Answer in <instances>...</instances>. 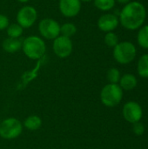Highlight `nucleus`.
<instances>
[{
	"label": "nucleus",
	"mask_w": 148,
	"mask_h": 149,
	"mask_svg": "<svg viewBox=\"0 0 148 149\" xmlns=\"http://www.w3.org/2000/svg\"><path fill=\"white\" fill-rule=\"evenodd\" d=\"M147 16L146 8L139 2H129L120 14V22L127 30L134 31L142 26Z\"/></svg>",
	"instance_id": "f257e3e1"
},
{
	"label": "nucleus",
	"mask_w": 148,
	"mask_h": 149,
	"mask_svg": "<svg viewBox=\"0 0 148 149\" xmlns=\"http://www.w3.org/2000/svg\"><path fill=\"white\" fill-rule=\"evenodd\" d=\"M22 50L27 58L36 60L44 55L46 45L41 38L38 36H29L23 40Z\"/></svg>",
	"instance_id": "f03ea898"
},
{
	"label": "nucleus",
	"mask_w": 148,
	"mask_h": 149,
	"mask_svg": "<svg viewBox=\"0 0 148 149\" xmlns=\"http://www.w3.org/2000/svg\"><path fill=\"white\" fill-rule=\"evenodd\" d=\"M123 98V90L118 84H107L100 92V100L107 107L119 105Z\"/></svg>",
	"instance_id": "7ed1b4c3"
},
{
	"label": "nucleus",
	"mask_w": 148,
	"mask_h": 149,
	"mask_svg": "<svg viewBox=\"0 0 148 149\" xmlns=\"http://www.w3.org/2000/svg\"><path fill=\"white\" fill-rule=\"evenodd\" d=\"M135 56L136 47L131 42L124 41L113 47V58L120 64H129L135 58Z\"/></svg>",
	"instance_id": "20e7f679"
},
{
	"label": "nucleus",
	"mask_w": 148,
	"mask_h": 149,
	"mask_svg": "<svg viewBox=\"0 0 148 149\" xmlns=\"http://www.w3.org/2000/svg\"><path fill=\"white\" fill-rule=\"evenodd\" d=\"M23 125L17 118L10 117L0 123V137L4 140H14L21 135Z\"/></svg>",
	"instance_id": "39448f33"
},
{
	"label": "nucleus",
	"mask_w": 148,
	"mask_h": 149,
	"mask_svg": "<svg viewBox=\"0 0 148 149\" xmlns=\"http://www.w3.org/2000/svg\"><path fill=\"white\" fill-rule=\"evenodd\" d=\"M38 31L43 38L54 40L60 35V25L53 18L46 17L39 22Z\"/></svg>",
	"instance_id": "423d86ee"
},
{
	"label": "nucleus",
	"mask_w": 148,
	"mask_h": 149,
	"mask_svg": "<svg viewBox=\"0 0 148 149\" xmlns=\"http://www.w3.org/2000/svg\"><path fill=\"white\" fill-rule=\"evenodd\" d=\"M38 18L37 10L30 5L22 7L17 14V24L23 28L27 29L31 27Z\"/></svg>",
	"instance_id": "0eeeda50"
},
{
	"label": "nucleus",
	"mask_w": 148,
	"mask_h": 149,
	"mask_svg": "<svg viewBox=\"0 0 148 149\" xmlns=\"http://www.w3.org/2000/svg\"><path fill=\"white\" fill-rule=\"evenodd\" d=\"M52 49L54 53L58 58H65L72 54L73 50V45L70 38L58 36L53 41Z\"/></svg>",
	"instance_id": "6e6552de"
},
{
	"label": "nucleus",
	"mask_w": 148,
	"mask_h": 149,
	"mask_svg": "<svg viewBox=\"0 0 148 149\" xmlns=\"http://www.w3.org/2000/svg\"><path fill=\"white\" fill-rule=\"evenodd\" d=\"M122 113L125 120L133 124L139 122L143 116V111L139 103L135 101H129L126 103L123 107Z\"/></svg>",
	"instance_id": "1a4fd4ad"
},
{
	"label": "nucleus",
	"mask_w": 148,
	"mask_h": 149,
	"mask_svg": "<svg viewBox=\"0 0 148 149\" xmlns=\"http://www.w3.org/2000/svg\"><path fill=\"white\" fill-rule=\"evenodd\" d=\"M59 10L66 17H76L81 10L80 0H59Z\"/></svg>",
	"instance_id": "9d476101"
},
{
	"label": "nucleus",
	"mask_w": 148,
	"mask_h": 149,
	"mask_svg": "<svg viewBox=\"0 0 148 149\" xmlns=\"http://www.w3.org/2000/svg\"><path fill=\"white\" fill-rule=\"evenodd\" d=\"M120 20L114 14L106 13L102 15L98 20V27L100 31L110 32L115 30L119 25Z\"/></svg>",
	"instance_id": "9b49d317"
},
{
	"label": "nucleus",
	"mask_w": 148,
	"mask_h": 149,
	"mask_svg": "<svg viewBox=\"0 0 148 149\" xmlns=\"http://www.w3.org/2000/svg\"><path fill=\"white\" fill-rule=\"evenodd\" d=\"M22 39L15 38H7L2 43L3 49L8 53H14L18 52L22 48Z\"/></svg>",
	"instance_id": "f8f14e48"
},
{
	"label": "nucleus",
	"mask_w": 148,
	"mask_h": 149,
	"mask_svg": "<svg viewBox=\"0 0 148 149\" xmlns=\"http://www.w3.org/2000/svg\"><path fill=\"white\" fill-rule=\"evenodd\" d=\"M137 79L134 75L126 73L120 77V86L122 88V90H133L137 86Z\"/></svg>",
	"instance_id": "ddd939ff"
},
{
	"label": "nucleus",
	"mask_w": 148,
	"mask_h": 149,
	"mask_svg": "<svg viewBox=\"0 0 148 149\" xmlns=\"http://www.w3.org/2000/svg\"><path fill=\"white\" fill-rule=\"evenodd\" d=\"M42 120L38 115H30L28 116L24 121V126L26 129L30 131H36L38 130L42 127Z\"/></svg>",
	"instance_id": "4468645a"
},
{
	"label": "nucleus",
	"mask_w": 148,
	"mask_h": 149,
	"mask_svg": "<svg viewBox=\"0 0 148 149\" xmlns=\"http://www.w3.org/2000/svg\"><path fill=\"white\" fill-rule=\"evenodd\" d=\"M138 73L140 77L148 79V54L140 57L137 65Z\"/></svg>",
	"instance_id": "2eb2a0df"
},
{
	"label": "nucleus",
	"mask_w": 148,
	"mask_h": 149,
	"mask_svg": "<svg viewBox=\"0 0 148 149\" xmlns=\"http://www.w3.org/2000/svg\"><path fill=\"white\" fill-rule=\"evenodd\" d=\"M137 40L142 48L148 49V25H145L140 28L138 32Z\"/></svg>",
	"instance_id": "dca6fc26"
},
{
	"label": "nucleus",
	"mask_w": 148,
	"mask_h": 149,
	"mask_svg": "<svg viewBox=\"0 0 148 149\" xmlns=\"http://www.w3.org/2000/svg\"><path fill=\"white\" fill-rule=\"evenodd\" d=\"M77 32V27L72 23H65L63 25H60V34L61 36L71 38L74 36Z\"/></svg>",
	"instance_id": "f3484780"
},
{
	"label": "nucleus",
	"mask_w": 148,
	"mask_h": 149,
	"mask_svg": "<svg viewBox=\"0 0 148 149\" xmlns=\"http://www.w3.org/2000/svg\"><path fill=\"white\" fill-rule=\"evenodd\" d=\"M6 31H7L9 38H18L23 34L24 29L18 24H9V26L6 29Z\"/></svg>",
	"instance_id": "a211bd4d"
},
{
	"label": "nucleus",
	"mask_w": 148,
	"mask_h": 149,
	"mask_svg": "<svg viewBox=\"0 0 148 149\" xmlns=\"http://www.w3.org/2000/svg\"><path fill=\"white\" fill-rule=\"evenodd\" d=\"M115 0H94V5L100 10L106 11L113 8Z\"/></svg>",
	"instance_id": "6ab92c4d"
},
{
	"label": "nucleus",
	"mask_w": 148,
	"mask_h": 149,
	"mask_svg": "<svg viewBox=\"0 0 148 149\" xmlns=\"http://www.w3.org/2000/svg\"><path fill=\"white\" fill-rule=\"evenodd\" d=\"M106 78L110 84H118L120 79V72L117 68H111L107 71Z\"/></svg>",
	"instance_id": "aec40b11"
},
{
	"label": "nucleus",
	"mask_w": 148,
	"mask_h": 149,
	"mask_svg": "<svg viewBox=\"0 0 148 149\" xmlns=\"http://www.w3.org/2000/svg\"><path fill=\"white\" fill-rule=\"evenodd\" d=\"M105 43L107 46L109 47H115L118 44H119V38L118 36L113 32V31H110V32H107L105 36Z\"/></svg>",
	"instance_id": "412c9836"
},
{
	"label": "nucleus",
	"mask_w": 148,
	"mask_h": 149,
	"mask_svg": "<svg viewBox=\"0 0 148 149\" xmlns=\"http://www.w3.org/2000/svg\"><path fill=\"white\" fill-rule=\"evenodd\" d=\"M145 132V127L142 123H140V121L139 122H136V123H133V133L140 136V135H142Z\"/></svg>",
	"instance_id": "4be33fe9"
},
{
	"label": "nucleus",
	"mask_w": 148,
	"mask_h": 149,
	"mask_svg": "<svg viewBox=\"0 0 148 149\" xmlns=\"http://www.w3.org/2000/svg\"><path fill=\"white\" fill-rule=\"evenodd\" d=\"M9 24H10V22H9L8 17H6L3 14H0V31L7 29Z\"/></svg>",
	"instance_id": "5701e85b"
},
{
	"label": "nucleus",
	"mask_w": 148,
	"mask_h": 149,
	"mask_svg": "<svg viewBox=\"0 0 148 149\" xmlns=\"http://www.w3.org/2000/svg\"><path fill=\"white\" fill-rule=\"evenodd\" d=\"M115 1H117L120 3H128L130 2V0H115Z\"/></svg>",
	"instance_id": "b1692460"
},
{
	"label": "nucleus",
	"mask_w": 148,
	"mask_h": 149,
	"mask_svg": "<svg viewBox=\"0 0 148 149\" xmlns=\"http://www.w3.org/2000/svg\"><path fill=\"white\" fill-rule=\"evenodd\" d=\"M18 2H20V3H27V2H29L30 0H17Z\"/></svg>",
	"instance_id": "393cba45"
},
{
	"label": "nucleus",
	"mask_w": 148,
	"mask_h": 149,
	"mask_svg": "<svg viewBox=\"0 0 148 149\" xmlns=\"http://www.w3.org/2000/svg\"><path fill=\"white\" fill-rule=\"evenodd\" d=\"M92 0H80V2H85V3H87V2H91Z\"/></svg>",
	"instance_id": "a878e982"
}]
</instances>
